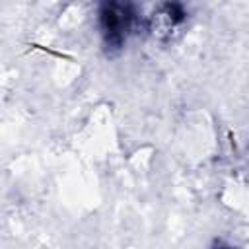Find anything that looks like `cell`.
I'll return each instance as SVG.
<instances>
[{
	"instance_id": "obj_1",
	"label": "cell",
	"mask_w": 249,
	"mask_h": 249,
	"mask_svg": "<svg viewBox=\"0 0 249 249\" xmlns=\"http://www.w3.org/2000/svg\"><path fill=\"white\" fill-rule=\"evenodd\" d=\"M134 12L126 0H101L99 25L109 47H121L132 27Z\"/></svg>"
},
{
	"instance_id": "obj_2",
	"label": "cell",
	"mask_w": 249,
	"mask_h": 249,
	"mask_svg": "<svg viewBox=\"0 0 249 249\" xmlns=\"http://www.w3.org/2000/svg\"><path fill=\"white\" fill-rule=\"evenodd\" d=\"M185 10L179 2H167L163 4L152 18V31L158 35H167L171 33L175 27H179L185 19Z\"/></svg>"
}]
</instances>
